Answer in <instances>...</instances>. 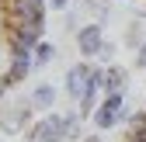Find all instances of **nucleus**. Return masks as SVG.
Wrapping results in <instances>:
<instances>
[{"mask_svg": "<svg viewBox=\"0 0 146 142\" xmlns=\"http://www.w3.org/2000/svg\"><path fill=\"white\" fill-rule=\"evenodd\" d=\"M49 0H0V97L14 90L35 66V49L45 42Z\"/></svg>", "mask_w": 146, "mask_h": 142, "instance_id": "f257e3e1", "label": "nucleus"}, {"mask_svg": "<svg viewBox=\"0 0 146 142\" xmlns=\"http://www.w3.org/2000/svg\"><path fill=\"white\" fill-rule=\"evenodd\" d=\"M77 135H80V114L77 111H70V114H45V118H38L25 132L28 142H66V139H77Z\"/></svg>", "mask_w": 146, "mask_h": 142, "instance_id": "f03ea898", "label": "nucleus"}, {"mask_svg": "<svg viewBox=\"0 0 146 142\" xmlns=\"http://www.w3.org/2000/svg\"><path fill=\"white\" fill-rule=\"evenodd\" d=\"M125 111V94H104V101L94 108V128H115Z\"/></svg>", "mask_w": 146, "mask_h": 142, "instance_id": "7ed1b4c3", "label": "nucleus"}, {"mask_svg": "<svg viewBox=\"0 0 146 142\" xmlns=\"http://www.w3.org/2000/svg\"><path fill=\"white\" fill-rule=\"evenodd\" d=\"M28 121H31V104L28 101H11V104L0 108V128H4L7 135L21 132V128H31Z\"/></svg>", "mask_w": 146, "mask_h": 142, "instance_id": "20e7f679", "label": "nucleus"}, {"mask_svg": "<svg viewBox=\"0 0 146 142\" xmlns=\"http://www.w3.org/2000/svg\"><path fill=\"white\" fill-rule=\"evenodd\" d=\"M101 45H104V38H101V24H84V28H77V49H80L84 59H98Z\"/></svg>", "mask_w": 146, "mask_h": 142, "instance_id": "39448f33", "label": "nucleus"}, {"mask_svg": "<svg viewBox=\"0 0 146 142\" xmlns=\"http://www.w3.org/2000/svg\"><path fill=\"white\" fill-rule=\"evenodd\" d=\"M87 83H90V66H87V62H77V66H70V69H66V94H70L73 101H80V97H84Z\"/></svg>", "mask_w": 146, "mask_h": 142, "instance_id": "423d86ee", "label": "nucleus"}, {"mask_svg": "<svg viewBox=\"0 0 146 142\" xmlns=\"http://www.w3.org/2000/svg\"><path fill=\"white\" fill-rule=\"evenodd\" d=\"M129 87V73L122 66H108L104 69V94H125Z\"/></svg>", "mask_w": 146, "mask_h": 142, "instance_id": "0eeeda50", "label": "nucleus"}, {"mask_svg": "<svg viewBox=\"0 0 146 142\" xmlns=\"http://www.w3.org/2000/svg\"><path fill=\"white\" fill-rule=\"evenodd\" d=\"M31 104H35V108H42V111H49L52 104H56V87H52V83H38V87H35V94H31Z\"/></svg>", "mask_w": 146, "mask_h": 142, "instance_id": "6e6552de", "label": "nucleus"}, {"mask_svg": "<svg viewBox=\"0 0 146 142\" xmlns=\"http://www.w3.org/2000/svg\"><path fill=\"white\" fill-rule=\"evenodd\" d=\"M45 62H52V45L49 42H42L35 49V66H45Z\"/></svg>", "mask_w": 146, "mask_h": 142, "instance_id": "1a4fd4ad", "label": "nucleus"}, {"mask_svg": "<svg viewBox=\"0 0 146 142\" xmlns=\"http://www.w3.org/2000/svg\"><path fill=\"white\" fill-rule=\"evenodd\" d=\"M80 7H87V11H94V14H104L108 11V0H77Z\"/></svg>", "mask_w": 146, "mask_h": 142, "instance_id": "9d476101", "label": "nucleus"}, {"mask_svg": "<svg viewBox=\"0 0 146 142\" xmlns=\"http://www.w3.org/2000/svg\"><path fill=\"white\" fill-rule=\"evenodd\" d=\"M136 66H139V69H146V38L139 42V52H136Z\"/></svg>", "mask_w": 146, "mask_h": 142, "instance_id": "9b49d317", "label": "nucleus"}, {"mask_svg": "<svg viewBox=\"0 0 146 142\" xmlns=\"http://www.w3.org/2000/svg\"><path fill=\"white\" fill-rule=\"evenodd\" d=\"M111 56H115V49H111V45H101V52H98V59H111Z\"/></svg>", "mask_w": 146, "mask_h": 142, "instance_id": "f8f14e48", "label": "nucleus"}, {"mask_svg": "<svg viewBox=\"0 0 146 142\" xmlns=\"http://www.w3.org/2000/svg\"><path fill=\"white\" fill-rule=\"evenodd\" d=\"M66 4H70V0H49V7H52V11H66Z\"/></svg>", "mask_w": 146, "mask_h": 142, "instance_id": "ddd939ff", "label": "nucleus"}, {"mask_svg": "<svg viewBox=\"0 0 146 142\" xmlns=\"http://www.w3.org/2000/svg\"><path fill=\"white\" fill-rule=\"evenodd\" d=\"M84 142H101V139H98V135H87V139H84Z\"/></svg>", "mask_w": 146, "mask_h": 142, "instance_id": "4468645a", "label": "nucleus"}]
</instances>
